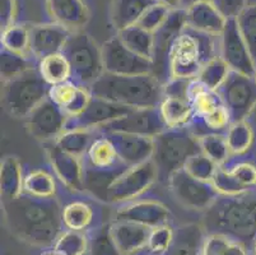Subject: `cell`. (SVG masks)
Here are the masks:
<instances>
[{"label": "cell", "mask_w": 256, "mask_h": 255, "mask_svg": "<svg viewBox=\"0 0 256 255\" xmlns=\"http://www.w3.org/2000/svg\"><path fill=\"white\" fill-rule=\"evenodd\" d=\"M2 207L12 235L31 246H54L64 230L62 207L56 196L42 199L22 193L14 199L2 200Z\"/></svg>", "instance_id": "1"}, {"label": "cell", "mask_w": 256, "mask_h": 255, "mask_svg": "<svg viewBox=\"0 0 256 255\" xmlns=\"http://www.w3.org/2000/svg\"><path fill=\"white\" fill-rule=\"evenodd\" d=\"M202 224L206 233L226 235L250 249L256 238V190L220 195L204 212Z\"/></svg>", "instance_id": "2"}, {"label": "cell", "mask_w": 256, "mask_h": 255, "mask_svg": "<svg viewBox=\"0 0 256 255\" xmlns=\"http://www.w3.org/2000/svg\"><path fill=\"white\" fill-rule=\"evenodd\" d=\"M92 96L130 109L158 107L164 100V84L153 74L116 76L104 72L92 86Z\"/></svg>", "instance_id": "3"}, {"label": "cell", "mask_w": 256, "mask_h": 255, "mask_svg": "<svg viewBox=\"0 0 256 255\" xmlns=\"http://www.w3.org/2000/svg\"><path fill=\"white\" fill-rule=\"evenodd\" d=\"M220 55V36L186 26L171 53V78L195 79L200 70Z\"/></svg>", "instance_id": "4"}, {"label": "cell", "mask_w": 256, "mask_h": 255, "mask_svg": "<svg viewBox=\"0 0 256 255\" xmlns=\"http://www.w3.org/2000/svg\"><path fill=\"white\" fill-rule=\"evenodd\" d=\"M153 142L152 161L158 170V179L167 182L172 174L185 167L188 158L202 152L199 138L188 128L164 130L153 138Z\"/></svg>", "instance_id": "5"}, {"label": "cell", "mask_w": 256, "mask_h": 255, "mask_svg": "<svg viewBox=\"0 0 256 255\" xmlns=\"http://www.w3.org/2000/svg\"><path fill=\"white\" fill-rule=\"evenodd\" d=\"M3 83L2 101L8 114L14 118L26 119L41 102L48 98L50 86L41 77L37 68Z\"/></svg>", "instance_id": "6"}, {"label": "cell", "mask_w": 256, "mask_h": 255, "mask_svg": "<svg viewBox=\"0 0 256 255\" xmlns=\"http://www.w3.org/2000/svg\"><path fill=\"white\" fill-rule=\"evenodd\" d=\"M62 53L70 64L72 79L84 87L104 73L102 48L84 30L72 32Z\"/></svg>", "instance_id": "7"}, {"label": "cell", "mask_w": 256, "mask_h": 255, "mask_svg": "<svg viewBox=\"0 0 256 255\" xmlns=\"http://www.w3.org/2000/svg\"><path fill=\"white\" fill-rule=\"evenodd\" d=\"M186 27L185 9L174 8L170 12L164 25L153 32L152 74L162 84L171 79V53L178 35Z\"/></svg>", "instance_id": "8"}, {"label": "cell", "mask_w": 256, "mask_h": 255, "mask_svg": "<svg viewBox=\"0 0 256 255\" xmlns=\"http://www.w3.org/2000/svg\"><path fill=\"white\" fill-rule=\"evenodd\" d=\"M234 121L246 120L256 107V78L231 70L217 91Z\"/></svg>", "instance_id": "9"}, {"label": "cell", "mask_w": 256, "mask_h": 255, "mask_svg": "<svg viewBox=\"0 0 256 255\" xmlns=\"http://www.w3.org/2000/svg\"><path fill=\"white\" fill-rule=\"evenodd\" d=\"M157 180L158 170L152 160L128 167L111 185L107 203L125 204L132 202L150 190Z\"/></svg>", "instance_id": "10"}, {"label": "cell", "mask_w": 256, "mask_h": 255, "mask_svg": "<svg viewBox=\"0 0 256 255\" xmlns=\"http://www.w3.org/2000/svg\"><path fill=\"white\" fill-rule=\"evenodd\" d=\"M168 185L178 203L188 209L199 212H206L220 196L213 182L195 179L186 172L185 168L171 175Z\"/></svg>", "instance_id": "11"}, {"label": "cell", "mask_w": 256, "mask_h": 255, "mask_svg": "<svg viewBox=\"0 0 256 255\" xmlns=\"http://www.w3.org/2000/svg\"><path fill=\"white\" fill-rule=\"evenodd\" d=\"M104 72L116 76L152 74V60L132 53L118 36L111 37L101 45Z\"/></svg>", "instance_id": "12"}, {"label": "cell", "mask_w": 256, "mask_h": 255, "mask_svg": "<svg viewBox=\"0 0 256 255\" xmlns=\"http://www.w3.org/2000/svg\"><path fill=\"white\" fill-rule=\"evenodd\" d=\"M220 56L234 72L255 77L256 63L240 32L236 18L227 20L220 35Z\"/></svg>", "instance_id": "13"}, {"label": "cell", "mask_w": 256, "mask_h": 255, "mask_svg": "<svg viewBox=\"0 0 256 255\" xmlns=\"http://www.w3.org/2000/svg\"><path fill=\"white\" fill-rule=\"evenodd\" d=\"M68 121L66 114L50 98H46L26 118V125L34 139L50 143L55 142L66 129Z\"/></svg>", "instance_id": "14"}, {"label": "cell", "mask_w": 256, "mask_h": 255, "mask_svg": "<svg viewBox=\"0 0 256 255\" xmlns=\"http://www.w3.org/2000/svg\"><path fill=\"white\" fill-rule=\"evenodd\" d=\"M164 120L160 118L158 107L150 109H134L126 115L121 116L98 129L100 133H129L154 138L166 130Z\"/></svg>", "instance_id": "15"}, {"label": "cell", "mask_w": 256, "mask_h": 255, "mask_svg": "<svg viewBox=\"0 0 256 255\" xmlns=\"http://www.w3.org/2000/svg\"><path fill=\"white\" fill-rule=\"evenodd\" d=\"M48 161L62 185L73 193L84 191V163L79 158L62 151L54 142L45 143Z\"/></svg>", "instance_id": "16"}, {"label": "cell", "mask_w": 256, "mask_h": 255, "mask_svg": "<svg viewBox=\"0 0 256 255\" xmlns=\"http://www.w3.org/2000/svg\"><path fill=\"white\" fill-rule=\"evenodd\" d=\"M132 110L134 109L92 96L84 111L76 118L69 119L66 129L68 128H84V129H93L98 132V129H101L102 126L121 118V116L126 115Z\"/></svg>", "instance_id": "17"}, {"label": "cell", "mask_w": 256, "mask_h": 255, "mask_svg": "<svg viewBox=\"0 0 256 255\" xmlns=\"http://www.w3.org/2000/svg\"><path fill=\"white\" fill-rule=\"evenodd\" d=\"M171 218L168 207L158 200H132L121 204L114 214V221H130L150 228L167 224Z\"/></svg>", "instance_id": "18"}, {"label": "cell", "mask_w": 256, "mask_h": 255, "mask_svg": "<svg viewBox=\"0 0 256 255\" xmlns=\"http://www.w3.org/2000/svg\"><path fill=\"white\" fill-rule=\"evenodd\" d=\"M30 28V53L34 59H44L62 53L72 32L55 22L34 25Z\"/></svg>", "instance_id": "19"}, {"label": "cell", "mask_w": 256, "mask_h": 255, "mask_svg": "<svg viewBox=\"0 0 256 255\" xmlns=\"http://www.w3.org/2000/svg\"><path fill=\"white\" fill-rule=\"evenodd\" d=\"M102 134L108 137L118 152L121 162L129 167L152 160L154 152L153 138L118 132L102 133Z\"/></svg>", "instance_id": "20"}, {"label": "cell", "mask_w": 256, "mask_h": 255, "mask_svg": "<svg viewBox=\"0 0 256 255\" xmlns=\"http://www.w3.org/2000/svg\"><path fill=\"white\" fill-rule=\"evenodd\" d=\"M48 98L55 102L70 119L80 115L84 111L92 98V93L88 87L70 79L55 86H50Z\"/></svg>", "instance_id": "21"}, {"label": "cell", "mask_w": 256, "mask_h": 255, "mask_svg": "<svg viewBox=\"0 0 256 255\" xmlns=\"http://www.w3.org/2000/svg\"><path fill=\"white\" fill-rule=\"evenodd\" d=\"M51 21L70 32L82 31L90 17L84 0H45Z\"/></svg>", "instance_id": "22"}, {"label": "cell", "mask_w": 256, "mask_h": 255, "mask_svg": "<svg viewBox=\"0 0 256 255\" xmlns=\"http://www.w3.org/2000/svg\"><path fill=\"white\" fill-rule=\"evenodd\" d=\"M111 235L122 255H142L146 251L152 228L130 221H112Z\"/></svg>", "instance_id": "23"}, {"label": "cell", "mask_w": 256, "mask_h": 255, "mask_svg": "<svg viewBox=\"0 0 256 255\" xmlns=\"http://www.w3.org/2000/svg\"><path fill=\"white\" fill-rule=\"evenodd\" d=\"M186 26L204 34L220 36L227 23V18L214 6L212 0H206L185 9Z\"/></svg>", "instance_id": "24"}, {"label": "cell", "mask_w": 256, "mask_h": 255, "mask_svg": "<svg viewBox=\"0 0 256 255\" xmlns=\"http://www.w3.org/2000/svg\"><path fill=\"white\" fill-rule=\"evenodd\" d=\"M206 230L202 223H186L174 228V240L166 255H199Z\"/></svg>", "instance_id": "25"}, {"label": "cell", "mask_w": 256, "mask_h": 255, "mask_svg": "<svg viewBox=\"0 0 256 255\" xmlns=\"http://www.w3.org/2000/svg\"><path fill=\"white\" fill-rule=\"evenodd\" d=\"M156 0H111L110 21L116 31L136 26Z\"/></svg>", "instance_id": "26"}, {"label": "cell", "mask_w": 256, "mask_h": 255, "mask_svg": "<svg viewBox=\"0 0 256 255\" xmlns=\"http://www.w3.org/2000/svg\"><path fill=\"white\" fill-rule=\"evenodd\" d=\"M158 110L167 129L188 128L195 116V110L188 98L164 96Z\"/></svg>", "instance_id": "27"}, {"label": "cell", "mask_w": 256, "mask_h": 255, "mask_svg": "<svg viewBox=\"0 0 256 255\" xmlns=\"http://www.w3.org/2000/svg\"><path fill=\"white\" fill-rule=\"evenodd\" d=\"M129 166L122 165L115 168H93L84 166V190L96 196L101 202L107 203L108 190L115 180Z\"/></svg>", "instance_id": "28"}, {"label": "cell", "mask_w": 256, "mask_h": 255, "mask_svg": "<svg viewBox=\"0 0 256 255\" xmlns=\"http://www.w3.org/2000/svg\"><path fill=\"white\" fill-rule=\"evenodd\" d=\"M84 166L93 168H115L125 163L121 162L112 142L106 134H100L94 138L87 153L83 157Z\"/></svg>", "instance_id": "29"}, {"label": "cell", "mask_w": 256, "mask_h": 255, "mask_svg": "<svg viewBox=\"0 0 256 255\" xmlns=\"http://www.w3.org/2000/svg\"><path fill=\"white\" fill-rule=\"evenodd\" d=\"M22 166L14 156H6L0 163V193L2 200L14 199L23 193Z\"/></svg>", "instance_id": "30"}, {"label": "cell", "mask_w": 256, "mask_h": 255, "mask_svg": "<svg viewBox=\"0 0 256 255\" xmlns=\"http://www.w3.org/2000/svg\"><path fill=\"white\" fill-rule=\"evenodd\" d=\"M96 132L97 130L84 129V128H68L59 135L54 143L62 151L73 154L76 157L83 158L96 138Z\"/></svg>", "instance_id": "31"}, {"label": "cell", "mask_w": 256, "mask_h": 255, "mask_svg": "<svg viewBox=\"0 0 256 255\" xmlns=\"http://www.w3.org/2000/svg\"><path fill=\"white\" fill-rule=\"evenodd\" d=\"M62 226L66 230L88 231L94 222V210L92 205L83 200H74L62 207Z\"/></svg>", "instance_id": "32"}, {"label": "cell", "mask_w": 256, "mask_h": 255, "mask_svg": "<svg viewBox=\"0 0 256 255\" xmlns=\"http://www.w3.org/2000/svg\"><path fill=\"white\" fill-rule=\"evenodd\" d=\"M37 69L48 86H55L72 79L70 64L62 53L52 54L38 60Z\"/></svg>", "instance_id": "33"}, {"label": "cell", "mask_w": 256, "mask_h": 255, "mask_svg": "<svg viewBox=\"0 0 256 255\" xmlns=\"http://www.w3.org/2000/svg\"><path fill=\"white\" fill-rule=\"evenodd\" d=\"M23 193L34 198H55L56 196V181L52 174L37 168L24 175L23 180Z\"/></svg>", "instance_id": "34"}, {"label": "cell", "mask_w": 256, "mask_h": 255, "mask_svg": "<svg viewBox=\"0 0 256 255\" xmlns=\"http://www.w3.org/2000/svg\"><path fill=\"white\" fill-rule=\"evenodd\" d=\"M116 36L128 49L136 55L152 60L153 55V34L138 25L128 27L118 32Z\"/></svg>", "instance_id": "35"}, {"label": "cell", "mask_w": 256, "mask_h": 255, "mask_svg": "<svg viewBox=\"0 0 256 255\" xmlns=\"http://www.w3.org/2000/svg\"><path fill=\"white\" fill-rule=\"evenodd\" d=\"M228 148L234 156H242L251 149L255 140V134L248 120L234 121L226 132Z\"/></svg>", "instance_id": "36"}, {"label": "cell", "mask_w": 256, "mask_h": 255, "mask_svg": "<svg viewBox=\"0 0 256 255\" xmlns=\"http://www.w3.org/2000/svg\"><path fill=\"white\" fill-rule=\"evenodd\" d=\"M37 60L31 55L13 53L2 48L0 51V73L3 82L20 76L30 69L37 68Z\"/></svg>", "instance_id": "37"}, {"label": "cell", "mask_w": 256, "mask_h": 255, "mask_svg": "<svg viewBox=\"0 0 256 255\" xmlns=\"http://www.w3.org/2000/svg\"><path fill=\"white\" fill-rule=\"evenodd\" d=\"M199 255H250V249L220 233H206Z\"/></svg>", "instance_id": "38"}, {"label": "cell", "mask_w": 256, "mask_h": 255, "mask_svg": "<svg viewBox=\"0 0 256 255\" xmlns=\"http://www.w3.org/2000/svg\"><path fill=\"white\" fill-rule=\"evenodd\" d=\"M188 100H190L192 107H194L195 115L198 116L209 114V112L223 105L222 98H220V93L217 91L204 87L203 84L198 82L196 79H192V82L190 92H188Z\"/></svg>", "instance_id": "39"}, {"label": "cell", "mask_w": 256, "mask_h": 255, "mask_svg": "<svg viewBox=\"0 0 256 255\" xmlns=\"http://www.w3.org/2000/svg\"><path fill=\"white\" fill-rule=\"evenodd\" d=\"M54 247L65 255H88L90 252V233L86 231L64 230L56 238Z\"/></svg>", "instance_id": "40"}, {"label": "cell", "mask_w": 256, "mask_h": 255, "mask_svg": "<svg viewBox=\"0 0 256 255\" xmlns=\"http://www.w3.org/2000/svg\"><path fill=\"white\" fill-rule=\"evenodd\" d=\"M230 72H231V69L228 68L224 60L218 55L200 70V73L198 74L195 79L203 84L204 87L209 88V90L218 91L227 79Z\"/></svg>", "instance_id": "41"}, {"label": "cell", "mask_w": 256, "mask_h": 255, "mask_svg": "<svg viewBox=\"0 0 256 255\" xmlns=\"http://www.w3.org/2000/svg\"><path fill=\"white\" fill-rule=\"evenodd\" d=\"M199 144L202 153L218 166L224 165L231 156L224 134H206L199 138Z\"/></svg>", "instance_id": "42"}, {"label": "cell", "mask_w": 256, "mask_h": 255, "mask_svg": "<svg viewBox=\"0 0 256 255\" xmlns=\"http://www.w3.org/2000/svg\"><path fill=\"white\" fill-rule=\"evenodd\" d=\"M237 26L256 63V3L248 4L236 17Z\"/></svg>", "instance_id": "43"}, {"label": "cell", "mask_w": 256, "mask_h": 255, "mask_svg": "<svg viewBox=\"0 0 256 255\" xmlns=\"http://www.w3.org/2000/svg\"><path fill=\"white\" fill-rule=\"evenodd\" d=\"M88 255H122L111 235L110 223L102 224L90 235Z\"/></svg>", "instance_id": "44"}, {"label": "cell", "mask_w": 256, "mask_h": 255, "mask_svg": "<svg viewBox=\"0 0 256 255\" xmlns=\"http://www.w3.org/2000/svg\"><path fill=\"white\" fill-rule=\"evenodd\" d=\"M2 48L13 51V53L31 55L30 53V28L26 26L14 25L2 32Z\"/></svg>", "instance_id": "45"}, {"label": "cell", "mask_w": 256, "mask_h": 255, "mask_svg": "<svg viewBox=\"0 0 256 255\" xmlns=\"http://www.w3.org/2000/svg\"><path fill=\"white\" fill-rule=\"evenodd\" d=\"M212 182H213L214 188L217 189L220 195H237V194H242L248 190H251V189L246 188L244 184H241L232 175L230 168L226 167L224 165L218 166Z\"/></svg>", "instance_id": "46"}, {"label": "cell", "mask_w": 256, "mask_h": 255, "mask_svg": "<svg viewBox=\"0 0 256 255\" xmlns=\"http://www.w3.org/2000/svg\"><path fill=\"white\" fill-rule=\"evenodd\" d=\"M174 228L168 223L152 228L146 245V254L148 255H166L174 240Z\"/></svg>", "instance_id": "47"}, {"label": "cell", "mask_w": 256, "mask_h": 255, "mask_svg": "<svg viewBox=\"0 0 256 255\" xmlns=\"http://www.w3.org/2000/svg\"><path fill=\"white\" fill-rule=\"evenodd\" d=\"M184 168L186 170V172H188L195 179L212 181L214 174L217 171L218 165L209 157H206V154L199 152V153L188 158Z\"/></svg>", "instance_id": "48"}, {"label": "cell", "mask_w": 256, "mask_h": 255, "mask_svg": "<svg viewBox=\"0 0 256 255\" xmlns=\"http://www.w3.org/2000/svg\"><path fill=\"white\" fill-rule=\"evenodd\" d=\"M171 11L172 9L170 8V7L164 6V4H153L152 7H150V8L146 9V13L142 16L140 20L138 21L136 25L153 34L157 28H160V26L164 25V22L167 20V17H168V14Z\"/></svg>", "instance_id": "49"}, {"label": "cell", "mask_w": 256, "mask_h": 255, "mask_svg": "<svg viewBox=\"0 0 256 255\" xmlns=\"http://www.w3.org/2000/svg\"><path fill=\"white\" fill-rule=\"evenodd\" d=\"M230 171L241 184L248 189L256 186V166L250 162H238L231 166Z\"/></svg>", "instance_id": "50"}, {"label": "cell", "mask_w": 256, "mask_h": 255, "mask_svg": "<svg viewBox=\"0 0 256 255\" xmlns=\"http://www.w3.org/2000/svg\"><path fill=\"white\" fill-rule=\"evenodd\" d=\"M192 79L186 78H171L164 84V95L171 97L188 98L190 86Z\"/></svg>", "instance_id": "51"}, {"label": "cell", "mask_w": 256, "mask_h": 255, "mask_svg": "<svg viewBox=\"0 0 256 255\" xmlns=\"http://www.w3.org/2000/svg\"><path fill=\"white\" fill-rule=\"evenodd\" d=\"M17 0H0V31L3 32L16 25Z\"/></svg>", "instance_id": "52"}, {"label": "cell", "mask_w": 256, "mask_h": 255, "mask_svg": "<svg viewBox=\"0 0 256 255\" xmlns=\"http://www.w3.org/2000/svg\"><path fill=\"white\" fill-rule=\"evenodd\" d=\"M212 2L227 20L236 18L240 12L248 6V0H212Z\"/></svg>", "instance_id": "53"}, {"label": "cell", "mask_w": 256, "mask_h": 255, "mask_svg": "<svg viewBox=\"0 0 256 255\" xmlns=\"http://www.w3.org/2000/svg\"><path fill=\"white\" fill-rule=\"evenodd\" d=\"M38 255H65V254L62 251H60V250H58L56 247L50 246V247H45V249H42V251L40 252Z\"/></svg>", "instance_id": "54"}, {"label": "cell", "mask_w": 256, "mask_h": 255, "mask_svg": "<svg viewBox=\"0 0 256 255\" xmlns=\"http://www.w3.org/2000/svg\"><path fill=\"white\" fill-rule=\"evenodd\" d=\"M200 2H206V0H178V6H180L181 9H188V7L200 3Z\"/></svg>", "instance_id": "55"}, {"label": "cell", "mask_w": 256, "mask_h": 255, "mask_svg": "<svg viewBox=\"0 0 256 255\" xmlns=\"http://www.w3.org/2000/svg\"><path fill=\"white\" fill-rule=\"evenodd\" d=\"M156 2L160 4H164V6L170 7L171 9L180 8V6H178V0H156Z\"/></svg>", "instance_id": "56"}, {"label": "cell", "mask_w": 256, "mask_h": 255, "mask_svg": "<svg viewBox=\"0 0 256 255\" xmlns=\"http://www.w3.org/2000/svg\"><path fill=\"white\" fill-rule=\"evenodd\" d=\"M250 255H256V238L254 240L252 245L250 247Z\"/></svg>", "instance_id": "57"}, {"label": "cell", "mask_w": 256, "mask_h": 255, "mask_svg": "<svg viewBox=\"0 0 256 255\" xmlns=\"http://www.w3.org/2000/svg\"><path fill=\"white\" fill-rule=\"evenodd\" d=\"M255 78H256V73H255Z\"/></svg>", "instance_id": "58"}]
</instances>
